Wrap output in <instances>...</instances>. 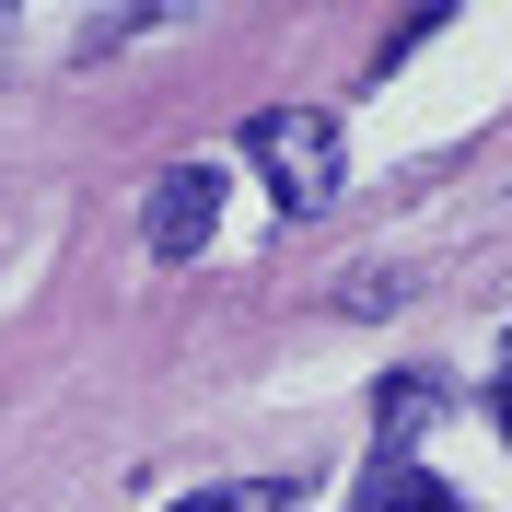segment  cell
Listing matches in <instances>:
<instances>
[{
	"mask_svg": "<svg viewBox=\"0 0 512 512\" xmlns=\"http://www.w3.org/2000/svg\"><path fill=\"white\" fill-rule=\"evenodd\" d=\"M245 163L268 175V198H280L291 222H303V210L338 198L350 140H338V117H315V105H268V117H245Z\"/></svg>",
	"mask_w": 512,
	"mask_h": 512,
	"instance_id": "obj_1",
	"label": "cell"
},
{
	"mask_svg": "<svg viewBox=\"0 0 512 512\" xmlns=\"http://www.w3.org/2000/svg\"><path fill=\"white\" fill-rule=\"evenodd\" d=\"M152 256H198L210 245V222H222V163H175V175H152Z\"/></svg>",
	"mask_w": 512,
	"mask_h": 512,
	"instance_id": "obj_2",
	"label": "cell"
},
{
	"mask_svg": "<svg viewBox=\"0 0 512 512\" xmlns=\"http://www.w3.org/2000/svg\"><path fill=\"white\" fill-rule=\"evenodd\" d=\"M361 512H454V501H443V478H431V466H384V478L361 489Z\"/></svg>",
	"mask_w": 512,
	"mask_h": 512,
	"instance_id": "obj_3",
	"label": "cell"
},
{
	"mask_svg": "<svg viewBox=\"0 0 512 512\" xmlns=\"http://www.w3.org/2000/svg\"><path fill=\"white\" fill-rule=\"evenodd\" d=\"M175 512H268V501H222V489H210V501H175Z\"/></svg>",
	"mask_w": 512,
	"mask_h": 512,
	"instance_id": "obj_4",
	"label": "cell"
},
{
	"mask_svg": "<svg viewBox=\"0 0 512 512\" xmlns=\"http://www.w3.org/2000/svg\"><path fill=\"white\" fill-rule=\"evenodd\" d=\"M501 431H512V384H501Z\"/></svg>",
	"mask_w": 512,
	"mask_h": 512,
	"instance_id": "obj_5",
	"label": "cell"
}]
</instances>
